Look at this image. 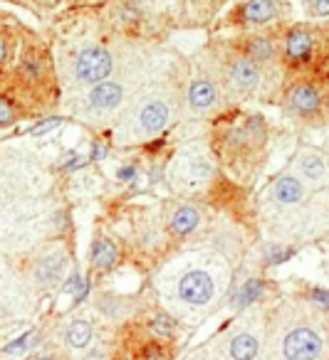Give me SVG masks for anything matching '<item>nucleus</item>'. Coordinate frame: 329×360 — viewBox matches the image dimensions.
Here are the masks:
<instances>
[{
    "mask_svg": "<svg viewBox=\"0 0 329 360\" xmlns=\"http://www.w3.org/2000/svg\"><path fill=\"white\" fill-rule=\"evenodd\" d=\"M285 358L287 360H314L322 350V340L314 330L309 328H294L285 338Z\"/></svg>",
    "mask_w": 329,
    "mask_h": 360,
    "instance_id": "1",
    "label": "nucleus"
},
{
    "mask_svg": "<svg viewBox=\"0 0 329 360\" xmlns=\"http://www.w3.org/2000/svg\"><path fill=\"white\" fill-rule=\"evenodd\" d=\"M112 72V55L101 47H87L80 57H77V75L82 82H101Z\"/></svg>",
    "mask_w": 329,
    "mask_h": 360,
    "instance_id": "2",
    "label": "nucleus"
},
{
    "mask_svg": "<svg viewBox=\"0 0 329 360\" xmlns=\"http://www.w3.org/2000/svg\"><path fill=\"white\" fill-rule=\"evenodd\" d=\"M213 291H216V286H213L211 274H206V271H188L181 279V284H178L181 299H186L188 304H196V306L211 301Z\"/></svg>",
    "mask_w": 329,
    "mask_h": 360,
    "instance_id": "3",
    "label": "nucleus"
},
{
    "mask_svg": "<svg viewBox=\"0 0 329 360\" xmlns=\"http://www.w3.org/2000/svg\"><path fill=\"white\" fill-rule=\"evenodd\" d=\"M119 101H122V86L117 82H99L89 94V104L94 109H112Z\"/></svg>",
    "mask_w": 329,
    "mask_h": 360,
    "instance_id": "4",
    "label": "nucleus"
},
{
    "mask_svg": "<svg viewBox=\"0 0 329 360\" xmlns=\"http://www.w3.org/2000/svg\"><path fill=\"white\" fill-rule=\"evenodd\" d=\"M290 106H292L294 111H299V114H312V111H317L319 109L317 89L309 84L294 86L292 94H290Z\"/></svg>",
    "mask_w": 329,
    "mask_h": 360,
    "instance_id": "5",
    "label": "nucleus"
},
{
    "mask_svg": "<svg viewBox=\"0 0 329 360\" xmlns=\"http://www.w3.org/2000/svg\"><path fill=\"white\" fill-rule=\"evenodd\" d=\"M285 50H287V57L292 62H304L312 55V35L304 30H292L287 35V42H285Z\"/></svg>",
    "mask_w": 329,
    "mask_h": 360,
    "instance_id": "6",
    "label": "nucleus"
},
{
    "mask_svg": "<svg viewBox=\"0 0 329 360\" xmlns=\"http://www.w3.org/2000/svg\"><path fill=\"white\" fill-rule=\"evenodd\" d=\"M230 77H233L235 86H240V89H253L260 79V72L253 60H238L233 65V70H230Z\"/></svg>",
    "mask_w": 329,
    "mask_h": 360,
    "instance_id": "7",
    "label": "nucleus"
},
{
    "mask_svg": "<svg viewBox=\"0 0 329 360\" xmlns=\"http://www.w3.org/2000/svg\"><path fill=\"white\" fill-rule=\"evenodd\" d=\"M275 15V0H248L243 8V18L253 25H263Z\"/></svg>",
    "mask_w": 329,
    "mask_h": 360,
    "instance_id": "8",
    "label": "nucleus"
},
{
    "mask_svg": "<svg viewBox=\"0 0 329 360\" xmlns=\"http://www.w3.org/2000/svg\"><path fill=\"white\" fill-rule=\"evenodd\" d=\"M213 101H216V86L206 79L193 82L188 89V104L193 109H208V106H213Z\"/></svg>",
    "mask_w": 329,
    "mask_h": 360,
    "instance_id": "9",
    "label": "nucleus"
},
{
    "mask_svg": "<svg viewBox=\"0 0 329 360\" xmlns=\"http://www.w3.org/2000/svg\"><path fill=\"white\" fill-rule=\"evenodd\" d=\"M114 262H117V247L109 240H97L92 245V264L99 266V269H112Z\"/></svg>",
    "mask_w": 329,
    "mask_h": 360,
    "instance_id": "10",
    "label": "nucleus"
},
{
    "mask_svg": "<svg viewBox=\"0 0 329 360\" xmlns=\"http://www.w3.org/2000/svg\"><path fill=\"white\" fill-rule=\"evenodd\" d=\"M168 119V111L161 101H151L149 106H144L142 111V126L147 131H159Z\"/></svg>",
    "mask_w": 329,
    "mask_h": 360,
    "instance_id": "11",
    "label": "nucleus"
},
{
    "mask_svg": "<svg viewBox=\"0 0 329 360\" xmlns=\"http://www.w3.org/2000/svg\"><path fill=\"white\" fill-rule=\"evenodd\" d=\"M255 353H258V338H253L250 333L235 335L233 343H230V355L235 360H253Z\"/></svg>",
    "mask_w": 329,
    "mask_h": 360,
    "instance_id": "12",
    "label": "nucleus"
},
{
    "mask_svg": "<svg viewBox=\"0 0 329 360\" xmlns=\"http://www.w3.org/2000/svg\"><path fill=\"white\" fill-rule=\"evenodd\" d=\"M304 188L299 186V180L294 178H280L278 186H275V198H278L280 202H285V205H290V202H297L299 198H302Z\"/></svg>",
    "mask_w": 329,
    "mask_h": 360,
    "instance_id": "13",
    "label": "nucleus"
},
{
    "mask_svg": "<svg viewBox=\"0 0 329 360\" xmlns=\"http://www.w3.org/2000/svg\"><path fill=\"white\" fill-rule=\"evenodd\" d=\"M196 225H198V212L193 207H181L171 220V230L176 235H188L191 230H196Z\"/></svg>",
    "mask_w": 329,
    "mask_h": 360,
    "instance_id": "14",
    "label": "nucleus"
},
{
    "mask_svg": "<svg viewBox=\"0 0 329 360\" xmlns=\"http://www.w3.org/2000/svg\"><path fill=\"white\" fill-rule=\"evenodd\" d=\"M65 338L72 348H85L92 340V326L85 323V321H75V323L65 330Z\"/></svg>",
    "mask_w": 329,
    "mask_h": 360,
    "instance_id": "15",
    "label": "nucleus"
},
{
    "mask_svg": "<svg viewBox=\"0 0 329 360\" xmlns=\"http://www.w3.org/2000/svg\"><path fill=\"white\" fill-rule=\"evenodd\" d=\"M299 165H302V173L307 175L309 180H319L324 175V160L314 153H304Z\"/></svg>",
    "mask_w": 329,
    "mask_h": 360,
    "instance_id": "16",
    "label": "nucleus"
},
{
    "mask_svg": "<svg viewBox=\"0 0 329 360\" xmlns=\"http://www.w3.org/2000/svg\"><path fill=\"white\" fill-rule=\"evenodd\" d=\"M248 52H250V60L253 62H263L273 55V45H270L268 40H263V37H255V40H250Z\"/></svg>",
    "mask_w": 329,
    "mask_h": 360,
    "instance_id": "17",
    "label": "nucleus"
},
{
    "mask_svg": "<svg viewBox=\"0 0 329 360\" xmlns=\"http://www.w3.org/2000/svg\"><path fill=\"white\" fill-rule=\"evenodd\" d=\"M173 328H176V323H173L168 316H156V319H151V330L154 333H159V335H171L173 333Z\"/></svg>",
    "mask_w": 329,
    "mask_h": 360,
    "instance_id": "18",
    "label": "nucleus"
},
{
    "mask_svg": "<svg viewBox=\"0 0 329 360\" xmlns=\"http://www.w3.org/2000/svg\"><path fill=\"white\" fill-rule=\"evenodd\" d=\"M260 289H263V286H260V281H248V284H245V289L240 291V296H238V304L240 306H245V304H250V301H255L258 299V294H260Z\"/></svg>",
    "mask_w": 329,
    "mask_h": 360,
    "instance_id": "19",
    "label": "nucleus"
},
{
    "mask_svg": "<svg viewBox=\"0 0 329 360\" xmlns=\"http://www.w3.org/2000/svg\"><path fill=\"white\" fill-rule=\"evenodd\" d=\"M304 6L312 15H319L324 18L329 13V0H304Z\"/></svg>",
    "mask_w": 329,
    "mask_h": 360,
    "instance_id": "20",
    "label": "nucleus"
},
{
    "mask_svg": "<svg viewBox=\"0 0 329 360\" xmlns=\"http://www.w3.org/2000/svg\"><path fill=\"white\" fill-rule=\"evenodd\" d=\"M13 116H15V109H13V104L8 99H3V96H0V126L11 124Z\"/></svg>",
    "mask_w": 329,
    "mask_h": 360,
    "instance_id": "21",
    "label": "nucleus"
},
{
    "mask_svg": "<svg viewBox=\"0 0 329 360\" xmlns=\"http://www.w3.org/2000/svg\"><path fill=\"white\" fill-rule=\"evenodd\" d=\"M142 360H166V353L159 345H147L142 353Z\"/></svg>",
    "mask_w": 329,
    "mask_h": 360,
    "instance_id": "22",
    "label": "nucleus"
},
{
    "mask_svg": "<svg viewBox=\"0 0 329 360\" xmlns=\"http://www.w3.org/2000/svg\"><path fill=\"white\" fill-rule=\"evenodd\" d=\"M292 257V250H270L268 252V262L270 264H280V262L290 259Z\"/></svg>",
    "mask_w": 329,
    "mask_h": 360,
    "instance_id": "23",
    "label": "nucleus"
},
{
    "mask_svg": "<svg viewBox=\"0 0 329 360\" xmlns=\"http://www.w3.org/2000/svg\"><path fill=\"white\" fill-rule=\"evenodd\" d=\"M60 269H62V259H57V262H55V266H52V264H50V259H47L45 264H42V269H40V279H50V274L55 276Z\"/></svg>",
    "mask_w": 329,
    "mask_h": 360,
    "instance_id": "24",
    "label": "nucleus"
},
{
    "mask_svg": "<svg viewBox=\"0 0 329 360\" xmlns=\"http://www.w3.org/2000/svg\"><path fill=\"white\" fill-rule=\"evenodd\" d=\"M32 335L27 333V335H23V338H18L15 343H11V345H6V353H18V350H23L27 345V340H30Z\"/></svg>",
    "mask_w": 329,
    "mask_h": 360,
    "instance_id": "25",
    "label": "nucleus"
},
{
    "mask_svg": "<svg viewBox=\"0 0 329 360\" xmlns=\"http://www.w3.org/2000/svg\"><path fill=\"white\" fill-rule=\"evenodd\" d=\"M60 124V119H47L45 124H40V126H35L32 129V134H45V131H50V129H55V126Z\"/></svg>",
    "mask_w": 329,
    "mask_h": 360,
    "instance_id": "26",
    "label": "nucleus"
},
{
    "mask_svg": "<svg viewBox=\"0 0 329 360\" xmlns=\"http://www.w3.org/2000/svg\"><path fill=\"white\" fill-rule=\"evenodd\" d=\"M312 296H314V301H317V304L327 306V291H324V289H314Z\"/></svg>",
    "mask_w": 329,
    "mask_h": 360,
    "instance_id": "27",
    "label": "nucleus"
},
{
    "mask_svg": "<svg viewBox=\"0 0 329 360\" xmlns=\"http://www.w3.org/2000/svg\"><path fill=\"white\" fill-rule=\"evenodd\" d=\"M134 173H137V168H134V165H127V168L119 170V178H122V180H129V178H134Z\"/></svg>",
    "mask_w": 329,
    "mask_h": 360,
    "instance_id": "28",
    "label": "nucleus"
},
{
    "mask_svg": "<svg viewBox=\"0 0 329 360\" xmlns=\"http://www.w3.org/2000/svg\"><path fill=\"white\" fill-rule=\"evenodd\" d=\"M82 281H80V276H72V281H67V286H65V291H75L77 286H80Z\"/></svg>",
    "mask_w": 329,
    "mask_h": 360,
    "instance_id": "29",
    "label": "nucleus"
},
{
    "mask_svg": "<svg viewBox=\"0 0 329 360\" xmlns=\"http://www.w3.org/2000/svg\"><path fill=\"white\" fill-rule=\"evenodd\" d=\"M3 57H6V45H3V40H0V62H3Z\"/></svg>",
    "mask_w": 329,
    "mask_h": 360,
    "instance_id": "30",
    "label": "nucleus"
},
{
    "mask_svg": "<svg viewBox=\"0 0 329 360\" xmlns=\"http://www.w3.org/2000/svg\"><path fill=\"white\" fill-rule=\"evenodd\" d=\"M35 360H50V358H35Z\"/></svg>",
    "mask_w": 329,
    "mask_h": 360,
    "instance_id": "31",
    "label": "nucleus"
}]
</instances>
